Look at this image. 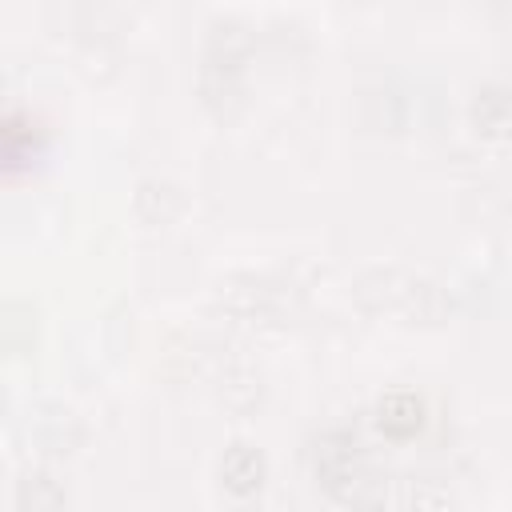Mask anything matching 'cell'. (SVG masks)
<instances>
[{
    "label": "cell",
    "instance_id": "obj_1",
    "mask_svg": "<svg viewBox=\"0 0 512 512\" xmlns=\"http://www.w3.org/2000/svg\"><path fill=\"white\" fill-rule=\"evenodd\" d=\"M316 480L340 504H360L372 492V472L360 456V444L348 432H324L316 440Z\"/></svg>",
    "mask_w": 512,
    "mask_h": 512
},
{
    "label": "cell",
    "instance_id": "obj_2",
    "mask_svg": "<svg viewBox=\"0 0 512 512\" xmlns=\"http://www.w3.org/2000/svg\"><path fill=\"white\" fill-rule=\"evenodd\" d=\"M356 296L376 312H408V316H432L436 312V288L428 280L400 272V268L368 272L360 280Z\"/></svg>",
    "mask_w": 512,
    "mask_h": 512
},
{
    "label": "cell",
    "instance_id": "obj_3",
    "mask_svg": "<svg viewBox=\"0 0 512 512\" xmlns=\"http://www.w3.org/2000/svg\"><path fill=\"white\" fill-rule=\"evenodd\" d=\"M264 472H268L264 452L252 448V444H244V440L228 444L224 456H220V484L232 496H240V500H248V496H256L264 488Z\"/></svg>",
    "mask_w": 512,
    "mask_h": 512
},
{
    "label": "cell",
    "instance_id": "obj_4",
    "mask_svg": "<svg viewBox=\"0 0 512 512\" xmlns=\"http://www.w3.org/2000/svg\"><path fill=\"white\" fill-rule=\"evenodd\" d=\"M28 432L44 452H72L80 444V420L60 404H36L28 412Z\"/></svg>",
    "mask_w": 512,
    "mask_h": 512
},
{
    "label": "cell",
    "instance_id": "obj_5",
    "mask_svg": "<svg viewBox=\"0 0 512 512\" xmlns=\"http://www.w3.org/2000/svg\"><path fill=\"white\" fill-rule=\"evenodd\" d=\"M376 424L384 436L392 440H408L424 428V400L408 388H396V392H384L376 400Z\"/></svg>",
    "mask_w": 512,
    "mask_h": 512
},
{
    "label": "cell",
    "instance_id": "obj_6",
    "mask_svg": "<svg viewBox=\"0 0 512 512\" xmlns=\"http://www.w3.org/2000/svg\"><path fill=\"white\" fill-rule=\"evenodd\" d=\"M472 124L484 136H504L512 132V88L508 84H484L472 96Z\"/></svg>",
    "mask_w": 512,
    "mask_h": 512
},
{
    "label": "cell",
    "instance_id": "obj_7",
    "mask_svg": "<svg viewBox=\"0 0 512 512\" xmlns=\"http://www.w3.org/2000/svg\"><path fill=\"white\" fill-rule=\"evenodd\" d=\"M16 508L20 512H60L64 508V488L52 472L44 468H28L16 480Z\"/></svg>",
    "mask_w": 512,
    "mask_h": 512
},
{
    "label": "cell",
    "instance_id": "obj_8",
    "mask_svg": "<svg viewBox=\"0 0 512 512\" xmlns=\"http://www.w3.org/2000/svg\"><path fill=\"white\" fill-rule=\"evenodd\" d=\"M180 188L168 184V180H144L136 188V212L144 224H172L176 212H180Z\"/></svg>",
    "mask_w": 512,
    "mask_h": 512
},
{
    "label": "cell",
    "instance_id": "obj_9",
    "mask_svg": "<svg viewBox=\"0 0 512 512\" xmlns=\"http://www.w3.org/2000/svg\"><path fill=\"white\" fill-rule=\"evenodd\" d=\"M228 304L240 316H272L284 304V288L268 276H252L244 288H228Z\"/></svg>",
    "mask_w": 512,
    "mask_h": 512
}]
</instances>
